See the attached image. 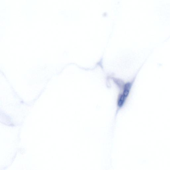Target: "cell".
<instances>
[{
  "instance_id": "6da1fadb",
  "label": "cell",
  "mask_w": 170,
  "mask_h": 170,
  "mask_svg": "<svg viewBox=\"0 0 170 170\" xmlns=\"http://www.w3.org/2000/svg\"><path fill=\"white\" fill-rule=\"evenodd\" d=\"M134 81L125 83L121 80L117 85L121 91L118 96L116 115L125 104L129 97Z\"/></svg>"
}]
</instances>
